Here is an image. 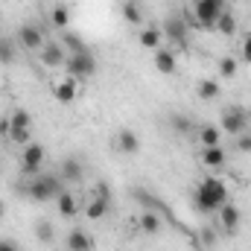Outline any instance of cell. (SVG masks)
<instances>
[{
    "label": "cell",
    "mask_w": 251,
    "mask_h": 251,
    "mask_svg": "<svg viewBox=\"0 0 251 251\" xmlns=\"http://www.w3.org/2000/svg\"><path fill=\"white\" fill-rule=\"evenodd\" d=\"M225 201H228V184L216 176L201 178L193 190V207L199 213H216Z\"/></svg>",
    "instance_id": "6da1fadb"
},
{
    "label": "cell",
    "mask_w": 251,
    "mask_h": 251,
    "mask_svg": "<svg viewBox=\"0 0 251 251\" xmlns=\"http://www.w3.org/2000/svg\"><path fill=\"white\" fill-rule=\"evenodd\" d=\"M21 190H24V196L32 199L35 204H44V201L59 199V193L64 190V181H62L59 173H38V176H32Z\"/></svg>",
    "instance_id": "7a4b0ae2"
},
{
    "label": "cell",
    "mask_w": 251,
    "mask_h": 251,
    "mask_svg": "<svg viewBox=\"0 0 251 251\" xmlns=\"http://www.w3.org/2000/svg\"><path fill=\"white\" fill-rule=\"evenodd\" d=\"M9 140L18 143V146L32 143V114H29V111L15 108V111L9 114Z\"/></svg>",
    "instance_id": "3957f363"
},
{
    "label": "cell",
    "mask_w": 251,
    "mask_h": 251,
    "mask_svg": "<svg viewBox=\"0 0 251 251\" xmlns=\"http://www.w3.org/2000/svg\"><path fill=\"white\" fill-rule=\"evenodd\" d=\"M225 9H228V0H193V15L201 29H213Z\"/></svg>",
    "instance_id": "277c9868"
},
{
    "label": "cell",
    "mask_w": 251,
    "mask_h": 251,
    "mask_svg": "<svg viewBox=\"0 0 251 251\" xmlns=\"http://www.w3.org/2000/svg\"><path fill=\"white\" fill-rule=\"evenodd\" d=\"M64 67H67L70 79H91L97 73V59H94L91 50H85V53H67Z\"/></svg>",
    "instance_id": "5b68a950"
},
{
    "label": "cell",
    "mask_w": 251,
    "mask_h": 251,
    "mask_svg": "<svg viewBox=\"0 0 251 251\" xmlns=\"http://www.w3.org/2000/svg\"><path fill=\"white\" fill-rule=\"evenodd\" d=\"M219 128L228 131V134H234V137L243 134V131H249V111H246L243 105H228V108H222Z\"/></svg>",
    "instance_id": "8992f818"
},
{
    "label": "cell",
    "mask_w": 251,
    "mask_h": 251,
    "mask_svg": "<svg viewBox=\"0 0 251 251\" xmlns=\"http://www.w3.org/2000/svg\"><path fill=\"white\" fill-rule=\"evenodd\" d=\"M44 155H47V149L41 146V143H26L24 146V152H21V173L26 176V178H32V176H38L41 173V164H44Z\"/></svg>",
    "instance_id": "52a82bcc"
},
{
    "label": "cell",
    "mask_w": 251,
    "mask_h": 251,
    "mask_svg": "<svg viewBox=\"0 0 251 251\" xmlns=\"http://www.w3.org/2000/svg\"><path fill=\"white\" fill-rule=\"evenodd\" d=\"M216 219H219V228H222L228 237H234V234L240 231V225H243V213H240V207L231 204V201H225V204L216 210Z\"/></svg>",
    "instance_id": "ba28073f"
},
{
    "label": "cell",
    "mask_w": 251,
    "mask_h": 251,
    "mask_svg": "<svg viewBox=\"0 0 251 251\" xmlns=\"http://www.w3.org/2000/svg\"><path fill=\"white\" fill-rule=\"evenodd\" d=\"M18 41H21L29 53H41V47H44V32H41V26H35V24H21V26H18Z\"/></svg>",
    "instance_id": "9c48e42d"
},
{
    "label": "cell",
    "mask_w": 251,
    "mask_h": 251,
    "mask_svg": "<svg viewBox=\"0 0 251 251\" xmlns=\"http://www.w3.org/2000/svg\"><path fill=\"white\" fill-rule=\"evenodd\" d=\"M59 176H62L64 184H79L82 176H85V164L79 155H67L62 164H59Z\"/></svg>",
    "instance_id": "30bf717a"
},
{
    "label": "cell",
    "mask_w": 251,
    "mask_h": 251,
    "mask_svg": "<svg viewBox=\"0 0 251 251\" xmlns=\"http://www.w3.org/2000/svg\"><path fill=\"white\" fill-rule=\"evenodd\" d=\"M38 59H41L44 67H62V64L67 62V50L62 47V41H44Z\"/></svg>",
    "instance_id": "8fae6325"
},
{
    "label": "cell",
    "mask_w": 251,
    "mask_h": 251,
    "mask_svg": "<svg viewBox=\"0 0 251 251\" xmlns=\"http://www.w3.org/2000/svg\"><path fill=\"white\" fill-rule=\"evenodd\" d=\"M114 149H117L120 155H137V152H140V137H137V131H134V128H120L117 137H114Z\"/></svg>",
    "instance_id": "7c38bea8"
},
{
    "label": "cell",
    "mask_w": 251,
    "mask_h": 251,
    "mask_svg": "<svg viewBox=\"0 0 251 251\" xmlns=\"http://www.w3.org/2000/svg\"><path fill=\"white\" fill-rule=\"evenodd\" d=\"M64 249L67 251H94V237L85 228H70V234L64 240Z\"/></svg>",
    "instance_id": "4fadbf2b"
},
{
    "label": "cell",
    "mask_w": 251,
    "mask_h": 251,
    "mask_svg": "<svg viewBox=\"0 0 251 251\" xmlns=\"http://www.w3.org/2000/svg\"><path fill=\"white\" fill-rule=\"evenodd\" d=\"M167 38H173L176 44H184V38H187V24H184V18L181 15H170L167 21H164V29H161Z\"/></svg>",
    "instance_id": "5bb4252c"
},
{
    "label": "cell",
    "mask_w": 251,
    "mask_h": 251,
    "mask_svg": "<svg viewBox=\"0 0 251 251\" xmlns=\"http://www.w3.org/2000/svg\"><path fill=\"white\" fill-rule=\"evenodd\" d=\"M201 164L210 167V170H222L228 164V152L222 146H204L201 149Z\"/></svg>",
    "instance_id": "9a60e30c"
},
{
    "label": "cell",
    "mask_w": 251,
    "mask_h": 251,
    "mask_svg": "<svg viewBox=\"0 0 251 251\" xmlns=\"http://www.w3.org/2000/svg\"><path fill=\"white\" fill-rule=\"evenodd\" d=\"M155 67H158V73H164V76H173L176 70H178V59H176V53L173 50H155Z\"/></svg>",
    "instance_id": "2e32d148"
},
{
    "label": "cell",
    "mask_w": 251,
    "mask_h": 251,
    "mask_svg": "<svg viewBox=\"0 0 251 251\" xmlns=\"http://www.w3.org/2000/svg\"><path fill=\"white\" fill-rule=\"evenodd\" d=\"M53 97H56V102L70 105V102L76 100V79H62V82H56V85H53Z\"/></svg>",
    "instance_id": "e0dca14e"
},
{
    "label": "cell",
    "mask_w": 251,
    "mask_h": 251,
    "mask_svg": "<svg viewBox=\"0 0 251 251\" xmlns=\"http://www.w3.org/2000/svg\"><path fill=\"white\" fill-rule=\"evenodd\" d=\"M56 207H59V213H62L64 219H73V216L79 213V201H76V196H73L70 190H62V193H59Z\"/></svg>",
    "instance_id": "ac0fdd59"
},
{
    "label": "cell",
    "mask_w": 251,
    "mask_h": 251,
    "mask_svg": "<svg viewBox=\"0 0 251 251\" xmlns=\"http://www.w3.org/2000/svg\"><path fill=\"white\" fill-rule=\"evenodd\" d=\"M199 143L201 146H222V128L213 123H201L199 126Z\"/></svg>",
    "instance_id": "d6986e66"
},
{
    "label": "cell",
    "mask_w": 251,
    "mask_h": 251,
    "mask_svg": "<svg viewBox=\"0 0 251 251\" xmlns=\"http://www.w3.org/2000/svg\"><path fill=\"white\" fill-rule=\"evenodd\" d=\"M196 94H199V100L210 102V100H219L222 85H219V79H201V82L196 85Z\"/></svg>",
    "instance_id": "ffe728a7"
},
{
    "label": "cell",
    "mask_w": 251,
    "mask_h": 251,
    "mask_svg": "<svg viewBox=\"0 0 251 251\" xmlns=\"http://www.w3.org/2000/svg\"><path fill=\"white\" fill-rule=\"evenodd\" d=\"M32 231H35V237H38V243H44V246H50V243L56 240V225H53L50 219H35V225H32Z\"/></svg>",
    "instance_id": "44dd1931"
},
{
    "label": "cell",
    "mask_w": 251,
    "mask_h": 251,
    "mask_svg": "<svg viewBox=\"0 0 251 251\" xmlns=\"http://www.w3.org/2000/svg\"><path fill=\"white\" fill-rule=\"evenodd\" d=\"M62 47L67 50V53H85L88 50V44L82 41V35L79 32H70V29H62Z\"/></svg>",
    "instance_id": "7402d4cb"
},
{
    "label": "cell",
    "mask_w": 251,
    "mask_h": 251,
    "mask_svg": "<svg viewBox=\"0 0 251 251\" xmlns=\"http://www.w3.org/2000/svg\"><path fill=\"white\" fill-rule=\"evenodd\" d=\"M219 35H225V38H231L234 32H237V18H234V12L231 9H225L222 15H219V21H216V26H213Z\"/></svg>",
    "instance_id": "603a6c76"
},
{
    "label": "cell",
    "mask_w": 251,
    "mask_h": 251,
    "mask_svg": "<svg viewBox=\"0 0 251 251\" xmlns=\"http://www.w3.org/2000/svg\"><path fill=\"white\" fill-rule=\"evenodd\" d=\"M140 231L149 234V237H155V234L161 231V216H158L155 210H143V213H140Z\"/></svg>",
    "instance_id": "cb8c5ba5"
},
{
    "label": "cell",
    "mask_w": 251,
    "mask_h": 251,
    "mask_svg": "<svg viewBox=\"0 0 251 251\" xmlns=\"http://www.w3.org/2000/svg\"><path fill=\"white\" fill-rule=\"evenodd\" d=\"M120 12H123V18L131 26H140V24H143V12H140V3H137V0H123Z\"/></svg>",
    "instance_id": "d4e9b609"
},
{
    "label": "cell",
    "mask_w": 251,
    "mask_h": 251,
    "mask_svg": "<svg viewBox=\"0 0 251 251\" xmlns=\"http://www.w3.org/2000/svg\"><path fill=\"white\" fill-rule=\"evenodd\" d=\"M161 29L158 26H146L137 38H140V47H146V50H158V44H161Z\"/></svg>",
    "instance_id": "484cf974"
},
{
    "label": "cell",
    "mask_w": 251,
    "mask_h": 251,
    "mask_svg": "<svg viewBox=\"0 0 251 251\" xmlns=\"http://www.w3.org/2000/svg\"><path fill=\"white\" fill-rule=\"evenodd\" d=\"M170 126H173L178 134H196V120L187 117V114H173V117H170Z\"/></svg>",
    "instance_id": "4316f807"
},
{
    "label": "cell",
    "mask_w": 251,
    "mask_h": 251,
    "mask_svg": "<svg viewBox=\"0 0 251 251\" xmlns=\"http://www.w3.org/2000/svg\"><path fill=\"white\" fill-rule=\"evenodd\" d=\"M108 207H111V201H102V199H94V196H91V204L85 207V216H88V219H102V216L108 213Z\"/></svg>",
    "instance_id": "83f0119b"
},
{
    "label": "cell",
    "mask_w": 251,
    "mask_h": 251,
    "mask_svg": "<svg viewBox=\"0 0 251 251\" xmlns=\"http://www.w3.org/2000/svg\"><path fill=\"white\" fill-rule=\"evenodd\" d=\"M50 24H53L56 29H67V26H70V12H67V6H53Z\"/></svg>",
    "instance_id": "f1b7e54d"
},
{
    "label": "cell",
    "mask_w": 251,
    "mask_h": 251,
    "mask_svg": "<svg viewBox=\"0 0 251 251\" xmlns=\"http://www.w3.org/2000/svg\"><path fill=\"white\" fill-rule=\"evenodd\" d=\"M234 73H237V62L231 56H222L219 59V79H234Z\"/></svg>",
    "instance_id": "f546056e"
},
{
    "label": "cell",
    "mask_w": 251,
    "mask_h": 251,
    "mask_svg": "<svg viewBox=\"0 0 251 251\" xmlns=\"http://www.w3.org/2000/svg\"><path fill=\"white\" fill-rule=\"evenodd\" d=\"M0 62H3V64L15 62V50H12V44H9V41H3V38H0Z\"/></svg>",
    "instance_id": "4dcf8cb0"
},
{
    "label": "cell",
    "mask_w": 251,
    "mask_h": 251,
    "mask_svg": "<svg viewBox=\"0 0 251 251\" xmlns=\"http://www.w3.org/2000/svg\"><path fill=\"white\" fill-rule=\"evenodd\" d=\"M94 199L111 201V187H108V181H97V187H94Z\"/></svg>",
    "instance_id": "1f68e13d"
},
{
    "label": "cell",
    "mask_w": 251,
    "mask_h": 251,
    "mask_svg": "<svg viewBox=\"0 0 251 251\" xmlns=\"http://www.w3.org/2000/svg\"><path fill=\"white\" fill-rule=\"evenodd\" d=\"M237 149H240V152H251V131L237 134Z\"/></svg>",
    "instance_id": "d6a6232c"
},
{
    "label": "cell",
    "mask_w": 251,
    "mask_h": 251,
    "mask_svg": "<svg viewBox=\"0 0 251 251\" xmlns=\"http://www.w3.org/2000/svg\"><path fill=\"white\" fill-rule=\"evenodd\" d=\"M201 243H204V246H213V243H216V231H213L210 225L201 228Z\"/></svg>",
    "instance_id": "836d02e7"
},
{
    "label": "cell",
    "mask_w": 251,
    "mask_h": 251,
    "mask_svg": "<svg viewBox=\"0 0 251 251\" xmlns=\"http://www.w3.org/2000/svg\"><path fill=\"white\" fill-rule=\"evenodd\" d=\"M243 62L251 64V35H246V41H243Z\"/></svg>",
    "instance_id": "e575fe53"
},
{
    "label": "cell",
    "mask_w": 251,
    "mask_h": 251,
    "mask_svg": "<svg viewBox=\"0 0 251 251\" xmlns=\"http://www.w3.org/2000/svg\"><path fill=\"white\" fill-rule=\"evenodd\" d=\"M0 251H21L15 240H0Z\"/></svg>",
    "instance_id": "d590c367"
},
{
    "label": "cell",
    "mask_w": 251,
    "mask_h": 251,
    "mask_svg": "<svg viewBox=\"0 0 251 251\" xmlns=\"http://www.w3.org/2000/svg\"><path fill=\"white\" fill-rule=\"evenodd\" d=\"M0 137H6V140H9V117H6V120H0Z\"/></svg>",
    "instance_id": "8d00e7d4"
},
{
    "label": "cell",
    "mask_w": 251,
    "mask_h": 251,
    "mask_svg": "<svg viewBox=\"0 0 251 251\" xmlns=\"http://www.w3.org/2000/svg\"><path fill=\"white\" fill-rule=\"evenodd\" d=\"M3 213H6V204H3V201H0V219H3Z\"/></svg>",
    "instance_id": "74e56055"
}]
</instances>
